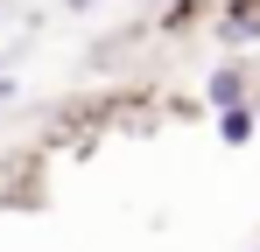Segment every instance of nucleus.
<instances>
[{"label": "nucleus", "instance_id": "obj_1", "mask_svg": "<svg viewBox=\"0 0 260 252\" xmlns=\"http://www.w3.org/2000/svg\"><path fill=\"white\" fill-rule=\"evenodd\" d=\"M218 42H225V49L260 42V0H225V7H218Z\"/></svg>", "mask_w": 260, "mask_h": 252}, {"label": "nucleus", "instance_id": "obj_2", "mask_svg": "<svg viewBox=\"0 0 260 252\" xmlns=\"http://www.w3.org/2000/svg\"><path fill=\"white\" fill-rule=\"evenodd\" d=\"M239 98H253V70H246V63H218L211 77H204V105H239Z\"/></svg>", "mask_w": 260, "mask_h": 252}, {"label": "nucleus", "instance_id": "obj_3", "mask_svg": "<svg viewBox=\"0 0 260 252\" xmlns=\"http://www.w3.org/2000/svg\"><path fill=\"white\" fill-rule=\"evenodd\" d=\"M253 126H260V105H253V98L218 105V140H225V147H246V140H253Z\"/></svg>", "mask_w": 260, "mask_h": 252}, {"label": "nucleus", "instance_id": "obj_4", "mask_svg": "<svg viewBox=\"0 0 260 252\" xmlns=\"http://www.w3.org/2000/svg\"><path fill=\"white\" fill-rule=\"evenodd\" d=\"M7 98H14V77H0V105H7Z\"/></svg>", "mask_w": 260, "mask_h": 252}, {"label": "nucleus", "instance_id": "obj_5", "mask_svg": "<svg viewBox=\"0 0 260 252\" xmlns=\"http://www.w3.org/2000/svg\"><path fill=\"white\" fill-rule=\"evenodd\" d=\"M63 7H91V0H63Z\"/></svg>", "mask_w": 260, "mask_h": 252}]
</instances>
